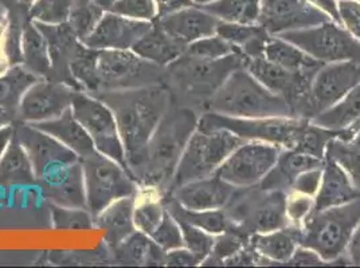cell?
<instances>
[{
    "instance_id": "obj_51",
    "label": "cell",
    "mask_w": 360,
    "mask_h": 268,
    "mask_svg": "<svg viewBox=\"0 0 360 268\" xmlns=\"http://www.w3.org/2000/svg\"><path fill=\"white\" fill-rule=\"evenodd\" d=\"M340 25L360 42V1L336 0Z\"/></svg>"
},
{
    "instance_id": "obj_54",
    "label": "cell",
    "mask_w": 360,
    "mask_h": 268,
    "mask_svg": "<svg viewBox=\"0 0 360 268\" xmlns=\"http://www.w3.org/2000/svg\"><path fill=\"white\" fill-rule=\"evenodd\" d=\"M328 263L324 262L319 253L307 247L299 246L293 256L288 260L285 266H327Z\"/></svg>"
},
{
    "instance_id": "obj_6",
    "label": "cell",
    "mask_w": 360,
    "mask_h": 268,
    "mask_svg": "<svg viewBox=\"0 0 360 268\" xmlns=\"http://www.w3.org/2000/svg\"><path fill=\"white\" fill-rule=\"evenodd\" d=\"M225 212L230 224L249 236L289 227L283 191H264L258 185L237 188Z\"/></svg>"
},
{
    "instance_id": "obj_15",
    "label": "cell",
    "mask_w": 360,
    "mask_h": 268,
    "mask_svg": "<svg viewBox=\"0 0 360 268\" xmlns=\"http://www.w3.org/2000/svg\"><path fill=\"white\" fill-rule=\"evenodd\" d=\"M75 88L41 78L23 95L16 113V122L37 123L57 119L63 112L72 107Z\"/></svg>"
},
{
    "instance_id": "obj_36",
    "label": "cell",
    "mask_w": 360,
    "mask_h": 268,
    "mask_svg": "<svg viewBox=\"0 0 360 268\" xmlns=\"http://www.w3.org/2000/svg\"><path fill=\"white\" fill-rule=\"evenodd\" d=\"M39 79V76L32 74L22 63L8 66L0 74V107L16 114L23 95Z\"/></svg>"
},
{
    "instance_id": "obj_29",
    "label": "cell",
    "mask_w": 360,
    "mask_h": 268,
    "mask_svg": "<svg viewBox=\"0 0 360 268\" xmlns=\"http://www.w3.org/2000/svg\"><path fill=\"white\" fill-rule=\"evenodd\" d=\"M131 50L143 60L167 67L174 60L179 58L186 47L169 38L155 20L152 29L146 35H143Z\"/></svg>"
},
{
    "instance_id": "obj_52",
    "label": "cell",
    "mask_w": 360,
    "mask_h": 268,
    "mask_svg": "<svg viewBox=\"0 0 360 268\" xmlns=\"http://www.w3.org/2000/svg\"><path fill=\"white\" fill-rule=\"evenodd\" d=\"M321 175H323V168H317V169H312V170L301 173L300 176L295 180L290 191L315 197L319 191V187H320Z\"/></svg>"
},
{
    "instance_id": "obj_19",
    "label": "cell",
    "mask_w": 360,
    "mask_h": 268,
    "mask_svg": "<svg viewBox=\"0 0 360 268\" xmlns=\"http://www.w3.org/2000/svg\"><path fill=\"white\" fill-rule=\"evenodd\" d=\"M152 26L153 22L105 13L97 27L82 43L91 50H131Z\"/></svg>"
},
{
    "instance_id": "obj_38",
    "label": "cell",
    "mask_w": 360,
    "mask_h": 268,
    "mask_svg": "<svg viewBox=\"0 0 360 268\" xmlns=\"http://www.w3.org/2000/svg\"><path fill=\"white\" fill-rule=\"evenodd\" d=\"M153 243L148 235L136 229L120 244L110 248L109 255L113 262L122 266H147Z\"/></svg>"
},
{
    "instance_id": "obj_39",
    "label": "cell",
    "mask_w": 360,
    "mask_h": 268,
    "mask_svg": "<svg viewBox=\"0 0 360 268\" xmlns=\"http://www.w3.org/2000/svg\"><path fill=\"white\" fill-rule=\"evenodd\" d=\"M163 194L155 188H150L148 197L140 200L136 194V206L134 210V223L136 229L148 235L158 228L163 220L165 213Z\"/></svg>"
},
{
    "instance_id": "obj_10",
    "label": "cell",
    "mask_w": 360,
    "mask_h": 268,
    "mask_svg": "<svg viewBox=\"0 0 360 268\" xmlns=\"http://www.w3.org/2000/svg\"><path fill=\"white\" fill-rule=\"evenodd\" d=\"M97 74L98 93L165 83V67L143 60L132 50H97Z\"/></svg>"
},
{
    "instance_id": "obj_32",
    "label": "cell",
    "mask_w": 360,
    "mask_h": 268,
    "mask_svg": "<svg viewBox=\"0 0 360 268\" xmlns=\"http://www.w3.org/2000/svg\"><path fill=\"white\" fill-rule=\"evenodd\" d=\"M264 57L290 72H317L326 65L277 35H270L265 45Z\"/></svg>"
},
{
    "instance_id": "obj_33",
    "label": "cell",
    "mask_w": 360,
    "mask_h": 268,
    "mask_svg": "<svg viewBox=\"0 0 360 268\" xmlns=\"http://www.w3.org/2000/svg\"><path fill=\"white\" fill-rule=\"evenodd\" d=\"M165 207L175 220L191 224L211 235L217 236L224 234L229 228L230 222L226 216L225 209H209V210H193L181 207L176 200L169 196L163 197Z\"/></svg>"
},
{
    "instance_id": "obj_50",
    "label": "cell",
    "mask_w": 360,
    "mask_h": 268,
    "mask_svg": "<svg viewBox=\"0 0 360 268\" xmlns=\"http://www.w3.org/2000/svg\"><path fill=\"white\" fill-rule=\"evenodd\" d=\"M315 197L290 191L286 194V216L289 225L300 228L301 224L314 212Z\"/></svg>"
},
{
    "instance_id": "obj_21",
    "label": "cell",
    "mask_w": 360,
    "mask_h": 268,
    "mask_svg": "<svg viewBox=\"0 0 360 268\" xmlns=\"http://www.w3.org/2000/svg\"><path fill=\"white\" fill-rule=\"evenodd\" d=\"M156 22L169 38L184 47L198 39L214 35L219 25V19L195 4L160 16Z\"/></svg>"
},
{
    "instance_id": "obj_40",
    "label": "cell",
    "mask_w": 360,
    "mask_h": 268,
    "mask_svg": "<svg viewBox=\"0 0 360 268\" xmlns=\"http://www.w3.org/2000/svg\"><path fill=\"white\" fill-rule=\"evenodd\" d=\"M354 135L349 130H332L323 126H319L309 121L305 128L301 130L299 140L296 142L295 149L296 152H301L305 154H311L317 159L326 157L327 145L332 138L336 137H348Z\"/></svg>"
},
{
    "instance_id": "obj_2",
    "label": "cell",
    "mask_w": 360,
    "mask_h": 268,
    "mask_svg": "<svg viewBox=\"0 0 360 268\" xmlns=\"http://www.w3.org/2000/svg\"><path fill=\"white\" fill-rule=\"evenodd\" d=\"M195 109L172 104L148 141L143 168L136 179L140 188L169 192L180 157L198 126Z\"/></svg>"
},
{
    "instance_id": "obj_63",
    "label": "cell",
    "mask_w": 360,
    "mask_h": 268,
    "mask_svg": "<svg viewBox=\"0 0 360 268\" xmlns=\"http://www.w3.org/2000/svg\"><path fill=\"white\" fill-rule=\"evenodd\" d=\"M348 130H349L352 134H356L358 132H360V119L356 122V123H355V125H354V126H352V128H349Z\"/></svg>"
},
{
    "instance_id": "obj_35",
    "label": "cell",
    "mask_w": 360,
    "mask_h": 268,
    "mask_svg": "<svg viewBox=\"0 0 360 268\" xmlns=\"http://www.w3.org/2000/svg\"><path fill=\"white\" fill-rule=\"evenodd\" d=\"M339 165L360 194V132L348 137L332 138L326 157Z\"/></svg>"
},
{
    "instance_id": "obj_62",
    "label": "cell",
    "mask_w": 360,
    "mask_h": 268,
    "mask_svg": "<svg viewBox=\"0 0 360 268\" xmlns=\"http://www.w3.org/2000/svg\"><path fill=\"white\" fill-rule=\"evenodd\" d=\"M212 1H215V0H193V3L198 6V7H202V6H206V4H210Z\"/></svg>"
},
{
    "instance_id": "obj_11",
    "label": "cell",
    "mask_w": 360,
    "mask_h": 268,
    "mask_svg": "<svg viewBox=\"0 0 360 268\" xmlns=\"http://www.w3.org/2000/svg\"><path fill=\"white\" fill-rule=\"evenodd\" d=\"M277 36L297 46L308 55L323 63L360 58L359 41L335 20L301 30L286 31Z\"/></svg>"
},
{
    "instance_id": "obj_26",
    "label": "cell",
    "mask_w": 360,
    "mask_h": 268,
    "mask_svg": "<svg viewBox=\"0 0 360 268\" xmlns=\"http://www.w3.org/2000/svg\"><path fill=\"white\" fill-rule=\"evenodd\" d=\"M30 125L56 137L65 147L73 150L79 157V160L89 156L90 153L96 150L89 134L73 116L72 107L63 112L57 119L30 123Z\"/></svg>"
},
{
    "instance_id": "obj_18",
    "label": "cell",
    "mask_w": 360,
    "mask_h": 268,
    "mask_svg": "<svg viewBox=\"0 0 360 268\" xmlns=\"http://www.w3.org/2000/svg\"><path fill=\"white\" fill-rule=\"evenodd\" d=\"M34 23L45 35L49 46L51 72L47 79L66 83L75 90L82 91L70 72V66L86 51L88 47L78 39L68 22L60 25H45L38 22Z\"/></svg>"
},
{
    "instance_id": "obj_60",
    "label": "cell",
    "mask_w": 360,
    "mask_h": 268,
    "mask_svg": "<svg viewBox=\"0 0 360 268\" xmlns=\"http://www.w3.org/2000/svg\"><path fill=\"white\" fill-rule=\"evenodd\" d=\"M1 1H11V3L22 6V7H26L29 10H30L31 4L34 3V0H1Z\"/></svg>"
},
{
    "instance_id": "obj_41",
    "label": "cell",
    "mask_w": 360,
    "mask_h": 268,
    "mask_svg": "<svg viewBox=\"0 0 360 268\" xmlns=\"http://www.w3.org/2000/svg\"><path fill=\"white\" fill-rule=\"evenodd\" d=\"M105 13L96 0H75L68 23L82 42L97 27Z\"/></svg>"
},
{
    "instance_id": "obj_61",
    "label": "cell",
    "mask_w": 360,
    "mask_h": 268,
    "mask_svg": "<svg viewBox=\"0 0 360 268\" xmlns=\"http://www.w3.org/2000/svg\"><path fill=\"white\" fill-rule=\"evenodd\" d=\"M104 10H105L106 13L109 11V8L112 7V4L116 1V0H96Z\"/></svg>"
},
{
    "instance_id": "obj_20",
    "label": "cell",
    "mask_w": 360,
    "mask_h": 268,
    "mask_svg": "<svg viewBox=\"0 0 360 268\" xmlns=\"http://www.w3.org/2000/svg\"><path fill=\"white\" fill-rule=\"evenodd\" d=\"M237 188L212 175L205 179L183 184L165 196L176 200L181 207L193 210L225 209L233 200Z\"/></svg>"
},
{
    "instance_id": "obj_55",
    "label": "cell",
    "mask_w": 360,
    "mask_h": 268,
    "mask_svg": "<svg viewBox=\"0 0 360 268\" xmlns=\"http://www.w3.org/2000/svg\"><path fill=\"white\" fill-rule=\"evenodd\" d=\"M345 257L349 266L360 267V222L352 232V236L345 248Z\"/></svg>"
},
{
    "instance_id": "obj_49",
    "label": "cell",
    "mask_w": 360,
    "mask_h": 268,
    "mask_svg": "<svg viewBox=\"0 0 360 268\" xmlns=\"http://www.w3.org/2000/svg\"><path fill=\"white\" fill-rule=\"evenodd\" d=\"M108 13L136 20L155 22L158 19L155 0H116Z\"/></svg>"
},
{
    "instance_id": "obj_45",
    "label": "cell",
    "mask_w": 360,
    "mask_h": 268,
    "mask_svg": "<svg viewBox=\"0 0 360 268\" xmlns=\"http://www.w3.org/2000/svg\"><path fill=\"white\" fill-rule=\"evenodd\" d=\"M234 53H240L237 47L229 43L217 34L198 39L195 42L187 46L184 50V54L195 58H202V60H219V58H225L227 55H231Z\"/></svg>"
},
{
    "instance_id": "obj_9",
    "label": "cell",
    "mask_w": 360,
    "mask_h": 268,
    "mask_svg": "<svg viewBox=\"0 0 360 268\" xmlns=\"http://www.w3.org/2000/svg\"><path fill=\"white\" fill-rule=\"evenodd\" d=\"M84 172L86 209L96 217L113 201L135 196L139 184L131 173L113 159L94 150L79 160Z\"/></svg>"
},
{
    "instance_id": "obj_14",
    "label": "cell",
    "mask_w": 360,
    "mask_h": 268,
    "mask_svg": "<svg viewBox=\"0 0 360 268\" xmlns=\"http://www.w3.org/2000/svg\"><path fill=\"white\" fill-rule=\"evenodd\" d=\"M16 138L30 159L37 182L58 173L63 168L79 161L73 150L65 147L56 137L32 126L16 122Z\"/></svg>"
},
{
    "instance_id": "obj_44",
    "label": "cell",
    "mask_w": 360,
    "mask_h": 268,
    "mask_svg": "<svg viewBox=\"0 0 360 268\" xmlns=\"http://www.w3.org/2000/svg\"><path fill=\"white\" fill-rule=\"evenodd\" d=\"M70 72L82 91L96 95L100 91V81L97 74V50L86 48V51L72 63Z\"/></svg>"
},
{
    "instance_id": "obj_27",
    "label": "cell",
    "mask_w": 360,
    "mask_h": 268,
    "mask_svg": "<svg viewBox=\"0 0 360 268\" xmlns=\"http://www.w3.org/2000/svg\"><path fill=\"white\" fill-rule=\"evenodd\" d=\"M249 244L268 260V266H285L299 247V228L289 225L266 234H255L249 239Z\"/></svg>"
},
{
    "instance_id": "obj_48",
    "label": "cell",
    "mask_w": 360,
    "mask_h": 268,
    "mask_svg": "<svg viewBox=\"0 0 360 268\" xmlns=\"http://www.w3.org/2000/svg\"><path fill=\"white\" fill-rule=\"evenodd\" d=\"M150 238L165 251H172V250L184 247V240H183L179 223L172 217V215L167 209H165L163 220L150 234Z\"/></svg>"
},
{
    "instance_id": "obj_64",
    "label": "cell",
    "mask_w": 360,
    "mask_h": 268,
    "mask_svg": "<svg viewBox=\"0 0 360 268\" xmlns=\"http://www.w3.org/2000/svg\"><path fill=\"white\" fill-rule=\"evenodd\" d=\"M358 1H360V0H358Z\"/></svg>"
},
{
    "instance_id": "obj_24",
    "label": "cell",
    "mask_w": 360,
    "mask_h": 268,
    "mask_svg": "<svg viewBox=\"0 0 360 268\" xmlns=\"http://www.w3.org/2000/svg\"><path fill=\"white\" fill-rule=\"evenodd\" d=\"M136 206L135 196L122 197L109 204L103 212L94 217V225L105 231L104 243L108 250L120 244L136 231L134 223V210Z\"/></svg>"
},
{
    "instance_id": "obj_1",
    "label": "cell",
    "mask_w": 360,
    "mask_h": 268,
    "mask_svg": "<svg viewBox=\"0 0 360 268\" xmlns=\"http://www.w3.org/2000/svg\"><path fill=\"white\" fill-rule=\"evenodd\" d=\"M97 97L115 114L128 172L137 179L146 159V149L152 134L165 112L172 105L171 91L165 85L101 91Z\"/></svg>"
},
{
    "instance_id": "obj_17",
    "label": "cell",
    "mask_w": 360,
    "mask_h": 268,
    "mask_svg": "<svg viewBox=\"0 0 360 268\" xmlns=\"http://www.w3.org/2000/svg\"><path fill=\"white\" fill-rule=\"evenodd\" d=\"M359 83L360 58L323 65L311 85V98L316 116L339 102Z\"/></svg>"
},
{
    "instance_id": "obj_37",
    "label": "cell",
    "mask_w": 360,
    "mask_h": 268,
    "mask_svg": "<svg viewBox=\"0 0 360 268\" xmlns=\"http://www.w3.org/2000/svg\"><path fill=\"white\" fill-rule=\"evenodd\" d=\"M200 8L222 22L258 25L261 3L259 0H215Z\"/></svg>"
},
{
    "instance_id": "obj_25",
    "label": "cell",
    "mask_w": 360,
    "mask_h": 268,
    "mask_svg": "<svg viewBox=\"0 0 360 268\" xmlns=\"http://www.w3.org/2000/svg\"><path fill=\"white\" fill-rule=\"evenodd\" d=\"M356 197H360V194L354 188L345 170L330 159H324L323 175L315 196L314 212L342 206Z\"/></svg>"
},
{
    "instance_id": "obj_58",
    "label": "cell",
    "mask_w": 360,
    "mask_h": 268,
    "mask_svg": "<svg viewBox=\"0 0 360 268\" xmlns=\"http://www.w3.org/2000/svg\"><path fill=\"white\" fill-rule=\"evenodd\" d=\"M14 132H15L14 125H8V126H4L0 129V159H1L6 148L8 147L11 138L14 135Z\"/></svg>"
},
{
    "instance_id": "obj_3",
    "label": "cell",
    "mask_w": 360,
    "mask_h": 268,
    "mask_svg": "<svg viewBox=\"0 0 360 268\" xmlns=\"http://www.w3.org/2000/svg\"><path fill=\"white\" fill-rule=\"evenodd\" d=\"M243 58L240 53L219 60H202L183 53L165 67V85L171 91L172 104L183 100L188 107L203 110L227 76L243 67Z\"/></svg>"
},
{
    "instance_id": "obj_12",
    "label": "cell",
    "mask_w": 360,
    "mask_h": 268,
    "mask_svg": "<svg viewBox=\"0 0 360 268\" xmlns=\"http://www.w3.org/2000/svg\"><path fill=\"white\" fill-rule=\"evenodd\" d=\"M72 112L93 140L96 150L113 159L128 170L125 150L110 107L97 97L78 90L72 102Z\"/></svg>"
},
{
    "instance_id": "obj_46",
    "label": "cell",
    "mask_w": 360,
    "mask_h": 268,
    "mask_svg": "<svg viewBox=\"0 0 360 268\" xmlns=\"http://www.w3.org/2000/svg\"><path fill=\"white\" fill-rule=\"evenodd\" d=\"M51 220L56 229H90L94 217L88 209L66 208L51 204Z\"/></svg>"
},
{
    "instance_id": "obj_43",
    "label": "cell",
    "mask_w": 360,
    "mask_h": 268,
    "mask_svg": "<svg viewBox=\"0 0 360 268\" xmlns=\"http://www.w3.org/2000/svg\"><path fill=\"white\" fill-rule=\"evenodd\" d=\"M75 0H34L29 10L32 22L60 25L68 22Z\"/></svg>"
},
{
    "instance_id": "obj_4",
    "label": "cell",
    "mask_w": 360,
    "mask_h": 268,
    "mask_svg": "<svg viewBox=\"0 0 360 268\" xmlns=\"http://www.w3.org/2000/svg\"><path fill=\"white\" fill-rule=\"evenodd\" d=\"M203 112L237 119L293 117L285 100L266 89L243 67L227 76L224 85L205 105Z\"/></svg>"
},
{
    "instance_id": "obj_22",
    "label": "cell",
    "mask_w": 360,
    "mask_h": 268,
    "mask_svg": "<svg viewBox=\"0 0 360 268\" xmlns=\"http://www.w3.org/2000/svg\"><path fill=\"white\" fill-rule=\"evenodd\" d=\"M42 196L51 204L66 208L86 209L85 182L81 161L63 168L58 173L37 182Z\"/></svg>"
},
{
    "instance_id": "obj_8",
    "label": "cell",
    "mask_w": 360,
    "mask_h": 268,
    "mask_svg": "<svg viewBox=\"0 0 360 268\" xmlns=\"http://www.w3.org/2000/svg\"><path fill=\"white\" fill-rule=\"evenodd\" d=\"M309 119L297 117H270V119H237L203 112L199 114L198 130L226 129L240 135L245 141H264L281 149H295L301 130Z\"/></svg>"
},
{
    "instance_id": "obj_53",
    "label": "cell",
    "mask_w": 360,
    "mask_h": 268,
    "mask_svg": "<svg viewBox=\"0 0 360 268\" xmlns=\"http://www.w3.org/2000/svg\"><path fill=\"white\" fill-rule=\"evenodd\" d=\"M165 266H169V267H196V266H200V260L190 250H187L186 247H181V248H176V250H172V251H167Z\"/></svg>"
},
{
    "instance_id": "obj_31",
    "label": "cell",
    "mask_w": 360,
    "mask_h": 268,
    "mask_svg": "<svg viewBox=\"0 0 360 268\" xmlns=\"http://www.w3.org/2000/svg\"><path fill=\"white\" fill-rule=\"evenodd\" d=\"M22 65L32 74L47 79L51 72V60L45 35L38 26L29 20L25 25L20 41Z\"/></svg>"
},
{
    "instance_id": "obj_59",
    "label": "cell",
    "mask_w": 360,
    "mask_h": 268,
    "mask_svg": "<svg viewBox=\"0 0 360 268\" xmlns=\"http://www.w3.org/2000/svg\"><path fill=\"white\" fill-rule=\"evenodd\" d=\"M16 114L11 110L0 107V129L8 125H15Z\"/></svg>"
},
{
    "instance_id": "obj_13",
    "label": "cell",
    "mask_w": 360,
    "mask_h": 268,
    "mask_svg": "<svg viewBox=\"0 0 360 268\" xmlns=\"http://www.w3.org/2000/svg\"><path fill=\"white\" fill-rule=\"evenodd\" d=\"M281 148L264 141H245L214 173L236 188L258 185L273 169Z\"/></svg>"
},
{
    "instance_id": "obj_57",
    "label": "cell",
    "mask_w": 360,
    "mask_h": 268,
    "mask_svg": "<svg viewBox=\"0 0 360 268\" xmlns=\"http://www.w3.org/2000/svg\"><path fill=\"white\" fill-rule=\"evenodd\" d=\"M309 3L315 4L316 7H319L320 10H323L324 13H327L332 18V20L340 23L339 20V14H338V6H336V0H308Z\"/></svg>"
},
{
    "instance_id": "obj_5",
    "label": "cell",
    "mask_w": 360,
    "mask_h": 268,
    "mask_svg": "<svg viewBox=\"0 0 360 268\" xmlns=\"http://www.w3.org/2000/svg\"><path fill=\"white\" fill-rule=\"evenodd\" d=\"M360 222V197L312 212L299 228V246L314 250L328 264H348L345 248Z\"/></svg>"
},
{
    "instance_id": "obj_7",
    "label": "cell",
    "mask_w": 360,
    "mask_h": 268,
    "mask_svg": "<svg viewBox=\"0 0 360 268\" xmlns=\"http://www.w3.org/2000/svg\"><path fill=\"white\" fill-rule=\"evenodd\" d=\"M245 140L240 135L226 129H196L180 157L169 191L183 184L212 176L226 159Z\"/></svg>"
},
{
    "instance_id": "obj_34",
    "label": "cell",
    "mask_w": 360,
    "mask_h": 268,
    "mask_svg": "<svg viewBox=\"0 0 360 268\" xmlns=\"http://www.w3.org/2000/svg\"><path fill=\"white\" fill-rule=\"evenodd\" d=\"M360 119V83L330 109L311 119L314 123L332 129L348 130Z\"/></svg>"
},
{
    "instance_id": "obj_23",
    "label": "cell",
    "mask_w": 360,
    "mask_h": 268,
    "mask_svg": "<svg viewBox=\"0 0 360 268\" xmlns=\"http://www.w3.org/2000/svg\"><path fill=\"white\" fill-rule=\"evenodd\" d=\"M323 165L324 159H317L296 150L281 149L277 163L258 187L264 191H283L288 194L301 173L323 168Z\"/></svg>"
},
{
    "instance_id": "obj_42",
    "label": "cell",
    "mask_w": 360,
    "mask_h": 268,
    "mask_svg": "<svg viewBox=\"0 0 360 268\" xmlns=\"http://www.w3.org/2000/svg\"><path fill=\"white\" fill-rule=\"evenodd\" d=\"M249 239H250L249 235H246L237 227L230 224L224 234L215 236L210 255L202 262L200 266H205V267L224 266V262L227 257L238 253L249 244Z\"/></svg>"
},
{
    "instance_id": "obj_16",
    "label": "cell",
    "mask_w": 360,
    "mask_h": 268,
    "mask_svg": "<svg viewBox=\"0 0 360 268\" xmlns=\"http://www.w3.org/2000/svg\"><path fill=\"white\" fill-rule=\"evenodd\" d=\"M261 25L270 35L301 30L332 20L327 13L308 0H259Z\"/></svg>"
},
{
    "instance_id": "obj_47",
    "label": "cell",
    "mask_w": 360,
    "mask_h": 268,
    "mask_svg": "<svg viewBox=\"0 0 360 268\" xmlns=\"http://www.w3.org/2000/svg\"><path fill=\"white\" fill-rule=\"evenodd\" d=\"M178 223L183 234L184 247L196 255V257L200 260V264H202V262L210 255L215 236L191 224L184 223V222H178Z\"/></svg>"
},
{
    "instance_id": "obj_30",
    "label": "cell",
    "mask_w": 360,
    "mask_h": 268,
    "mask_svg": "<svg viewBox=\"0 0 360 268\" xmlns=\"http://www.w3.org/2000/svg\"><path fill=\"white\" fill-rule=\"evenodd\" d=\"M215 34L237 47L246 58L264 55L265 45L270 36L269 32L261 25H240L222 20H219Z\"/></svg>"
},
{
    "instance_id": "obj_56",
    "label": "cell",
    "mask_w": 360,
    "mask_h": 268,
    "mask_svg": "<svg viewBox=\"0 0 360 268\" xmlns=\"http://www.w3.org/2000/svg\"><path fill=\"white\" fill-rule=\"evenodd\" d=\"M155 3L158 8V18L194 6L193 0H155Z\"/></svg>"
},
{
    "instance_id": "obj_28",
    "label": "cell",
    "mask_w": 360,
    "mask_h": 268,
    "mask_svg": "<svg viewBox=\"0 0 360 268\" xmlns=\"http://www.w3.org/2000/svg\"><path fill=\"white\" fill-rule=\"evenodd\" d=\"M34 184H37V177L30 159L14 133L0 159V187L13 188Z\"/></svg>"
}]
</instances>
